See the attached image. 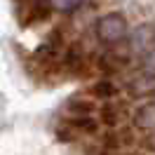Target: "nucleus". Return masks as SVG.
<instances>
[{
    "instance_id": "f257e3e1",
    "label": "nucleus",
    "mask_w": 155,
    "mask_h": 155,
    "mask_svg": "<svg viewBox=\"0 0 155 155\" xmlns=\"http://www.w3.org/2000/svg\"><path fill=\"white\" fill-rule=\"evenodd\" d=\"M97 35L101 42H106V45H115L120 40L127 35V21L122 14H115V12H110L106 17H101L97 21Z\"/></svg>"
},
{
    "instance_id": "f03ea898",
    "label": "nucleus",
    "mask_w": 155,
    "mask_h": 155,
    "mask_svg": "<svg viewBox=\"0 0 155 155\" xmlns=\"http://www.w3.org/2000/svg\"><path fill=\"white\" fill-rule=\"evenodd\" d=\"M153 42H155V26L153 24H141L129 35V49L132 52H150Z\"/></svg>"
},
{
    "instance_id": "7ed1b4c3",
    "label": "nucleus",
    "mask_w": 155,
    "mask_h": 155,
    "mask_svg": "<svg viewBox=\"0 0 155 155\" xmlns=\"http://www.w3.org/2000/svg\"><path fill=\"white\" fill-rule=\"evenodd\" d=\"M66 110H68V113H73V115H78V117H92V113L97 110V104L89 101V99L73 97V99H68Z\"/></svg>"
},
{
    "instance_id": "20e7f679",
    "label": "nucleus",
    "mask_w": 155,
    "mask_h": 155,
    "mask_svg": "<svg viewBox=\"0 0 155 155\" xmlns=\"http://www.w3.org/2000/svg\"><path fill=\"white\" fill-rule=\"evenodd\" d=\"M134 125L139 129H155V104H146L134 113Z\"/></svg>"
},
{
    "instance_id": "39448f33",
    "label": "nucleus",
    "mask_w": 155,
    "mask_h": 155,
    "mask_svg": "<svg viewBox=\"0 0 155 155\" xmlns=\"http://www.w3.org/2000/svg\"><path fill=\"white\" fill-rule=\"evenodd\" d=\"M122 113H125L122 104L108 101L106 106L101 108V120H104V122H106L108 127H115V125H120V120H122Z\"/></svg>"
},
{
    "instance_id": "423d86ee",
    "label": "nucleus",
    "mask_w": 155,
    "mask_h": 155,
    "mask_svg": "<svg viewBox=\"0 0 155 155\" xmlns=\"http://www.w3.org/2000/svg\"><path fill=\"white\" fill-rule=\"evenodd\" d=\"M92 94L99 99H113V97H117V87L113 82H108V80H99L97 85L92 87Z\"/></svg>"
},
{
    "instance_id": "0eeeda50",
    "label": "nucleus",
    "mask_w": 155,
    "mask_h": 155,
    "mask_svg": "<svg viewBox=\"0 0 155 155\" xmlns=\"http://www.w3.org/2000/svg\"><path fill=\"white\" fill-rule=\"evenodd\" d=\"M85 0H49V7L57 12H73L82 5Z\"/></svg>"
},
{
    "instance_id": "6e6552de",
    "label": "nucleus",
    "mask_w": 155,
    "mask_h": 155,
    "mask_svg": "<svg viewBox=\"0 0 155 155\" xmlns=\"http://www.w3.org/2000/svg\"><path fill=\"white\" fill-rule=\"evenodd\" d=\"M141 71H143V75H148V78H155V49L146 52L143 61H141Z\"/></svg>"
},
{
    "instance_id": "1a4fd4ad",
    "label": "nucleus",
    "mask_w": 155,
    "mask_h": 155,
    "mask_svg": "<svg viewBox=\"0 0 155 155\" xmlns=\"http://www.w3.org/2000/svg\"><path fill=\"white\" fill-rule=\"evenodd\" d=\"M71 125L75 127V129H82V132H97V122L92 117H73Z\"/></svg>"
}]
</instances>
